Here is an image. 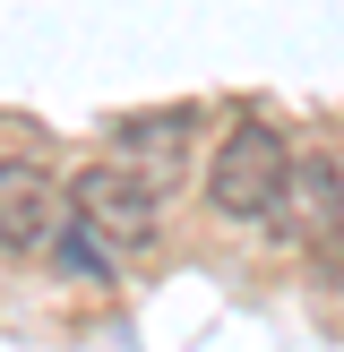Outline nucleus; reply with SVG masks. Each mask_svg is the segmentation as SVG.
Returning a JSON list of instances; mask_svg holds the SVG:
<instances>
[{
  "label": "nucleus",
  "mask_w": 344,
  "mask_h": 352,
  "mask_svg": "<svg viewBox=\"0 0 344 352\" xmlns=\"http://www.w3.org/2000/svg\"><path fill=\"white\" fill-rule=\"evenodd\" d=\"M61 267L86 275V284H112V241H103L86 215H69V232H61Z\"/></svg>",
  "instance_id": "nucleus-6"
},
{
  "label": "nucleus",
  "mask_w": 344,
  "mask_h": 352,
  "mask_svg": "<svg viewBox=\"0 0 344 352\" xmlns=\"http://www.w3.org/2000/svg\"><path fill=\"white\" fill-rule=\"evenodd\" d=\"M69 198H78V215L95 223L112 250H147L155 241V198H164V189H155L138 164H120V155L112 164H86L78 181H69Z\"/></svg>",
  "instance_id": "nucleus-2"
},
{
  "label": "nucleus",
  "mask_w": 344,
  "mask_h": 352,
  "mask_svg": "<svg viewBox=\"0 0 344 352\" xmlns=\"http://www.w3.org/2000/svg\"><path fill=\"white\" fill-rule=\"evenodd\" d=\"M275 215H284L292 250H336V241H344V172L327 164V155L292 164V189H284Z\"/></svg>",
  "instance_id": "nucleus-3"
},
{
  "label": "nucleus",
  "mask_w": 344,
  "mask_h": 352,
  "mask_svg": "<svg viewBox=\"0 0 344 352\" xmlns=\"http://www.w3.org/2000/svg\"><path fill=\"white\" fill-rule=\"evenodd\" d=\"M189 138H198V112H189V103H172V112H129V120L112 129V155H120V164H138L155 189H172Z\"/></svg>",
  "instance_id": "nucleus-5"
},
{
  "label": "nucleus",
  "mask_w": 344,
  "mask_h": 352,
  "mask_svg": "<svg viewBox=\"0 0 344 352\" xmlns=\"http://www.w3.org/2000/svg\"><path fill=\"white\" fill-rule=\"evenodd\" d=\"M52 241V172L34 155H0V250L34 258Z\"/></svg>",
  "instance_id": "nucleus-4"
},
{
  "label": "nucleus",
  "mask_w": 344,
  "mask_h": 352,
  "mask_svg": "<svg viewBox=\"0 0 344 352\" xmlns=\"http://www.w3.org/2000/svg\"><path fill=\"white\" fill-rule=\"evenodd\" d=\"M284 189H292V155H284V138L267 120H241L215 146V164H206V206L224 223H275Z\"/></svg>",
  "instance_id": "nucleus-1"
}]
</instances>
